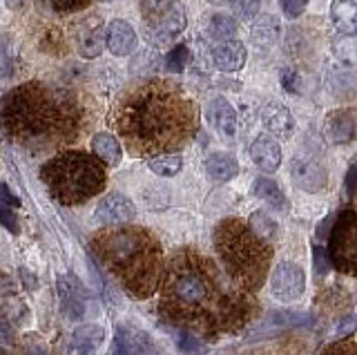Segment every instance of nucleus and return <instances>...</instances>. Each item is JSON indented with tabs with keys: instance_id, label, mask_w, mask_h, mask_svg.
I'll return each mask as SVG.
<instances>
[{
	"instance_id": "nucleus-1",
	"label": "nucleus",
	"mask_w": 357,
	"mask_h": 355,
	"mask_svg": "<svg viewBox=\"0 0 357 355\" xmlns=\"http://www.w3.org/2000/svg\"><path fill=\"white\" fill-rule=\"evenodd\" d=\"M116 128L126 146L139 154L170 152L195 135L199 112L192 98L170 81H150L139 85L121 101L116 109Z\"/></svg>"
},
{
	"instance_id": "nucleus-2",
	"label": "nucleus",
	"mask_w": 357,
	"mask_h": 355,
	"mask_svg": "<svg viewBox=\"0 0 357 355\" xmlns=\"http://www.w3.org/2000/svg\"><path fill=\"white\" fill-rule=\"evenodd\" d=\"M83 112L70 90L47 81H27L3 98L7 135L33 152L56 150L81 132Z\"/></svg>"
},
{
	"instance_id": "nucleus-3",
	"label": "nucleus",
	"mask_w": 357,
	"mask_h": 355,
	"mask_svg": "<svg viewBox=\"0 0 357 355\" xmlns=\"http://www.w3.org/2000/svg\"><path fill=\"white\" fill-rule=\"evenodd\" d=\"M161 308L176 324L232 326L234 297L221 291L217 271L199 255L181 252L167 264L161 286Z\"/></svg>"
},
{
	"instance_id": "nucleus-4",
	"label": "nucleus",
	"mask_w": 357,
	"mask_h": 355,
	"mask_svg": "<svg viewBox=\"0 0 357 355\" xmlns=\"http://www.w3.org/2000/svg\"><path fill=\"white\" fill-rule=\"evenodd\" d=\"M94 250L109 273L137 297H150L161 280V246L143 228H116L94 239Z\"/></svg>"
},
{
	"instance_id": "nucleus-5",
	"label": "nucleus",
	"mask_w": 357,
	"mask_h": 355,
	"mask_svg": "<svg viewBox=\"0 0 357 355\" xmlns=\"http://www.w3.org/2000/svg\"><path fill=\"white\" fill-rule=\"evenodd\" d=\"M40 179L50 195L65 206L85 204L107 183L105 163L98 157L81 150H67L40 168Z\"/></svg>"
},
{
	"instance_id": "nucleus-6",
	"label": "nucleus",
	"mask_w": 357,
	"mask_h": 355,
	"mask_svg": "<svg viewBox=\"0 0 357 355\" xmlns=\"http://www.w3.org/2000/svg\"><path fill=\"white\" fill-rule=\"evenodd\" d=\"M215 246L228 269V275L245 288H259L268 262H271V241L261 239L250 224L241 219H226L215 230Z\"/></svg>"
},
{
	"instance_id": "nucleus-7",
	"label": "nucleus",
	"mask_w": 357,
	"mask_h": 355,
	"mask_svg": "<svg viewBox=\"0 0 357 355\" xmlns=\"http://www.w3.org/2000/svg\"><path fill=\"white\" fill-rule=\"evenodd\" d=\"M328 255L337 271L357 277V213L344 210L335 219L328 237Z\"/></svg>"
},
{
	"instance_id": "nucleus-8",
	"label": "nucleus",
	"mask_w": 357,
	"mask_h": 355,
	"mask_svg": "<svg viewBox=\"0 0 357 355\" xmlns=\"http://www.w3.org/2000/svg\"><path fill=\"white\" fill-rule=\"evenodd\" d=\"M317 317L310 313H299V310H275L268 313L261 322L250 328L248 340H261L268 335H279L284 331H301V328H315Z\"/></svg>"
},
{
	"instance_id": "nucleus-9",
	"label": "nucleus",
	"mask_w": 357,
	"mask_h": 355,
	"mask_svg": "<svg viewBox=\"0 0 357 355\" xmlns=\"http://www.w3.org/2000/svg\"><path fill=\"white\" fill-rule=\"evenodd\" d=\"M306 291V275L293 262H282L271 275V293L279 302H295Z\"/></svg>"
},
{
	"instance_id": "nucleus-10",
	"label": "nucleus",
	"mask_w": 357,
	"mask_h": 355,
	"mask_svg": "<svg viewBox=\"0 0 357 355\" xmlns=\"http://www.w3.org/2000/svg\"><path fill=\"white\" fill-rule=\"evenodd\" d=\"M76 50L83 59H96L107 45V25L98 14H89L76 25Z\"/></svg>"
},
{
	"instance_id": "nucleus-11",
	"label": "nucleus",
	"mask_w": 357,
	"mask_h": 355,
	"mask_svg": "<svg viewBox=\"0 0 357 355\" xmlns=\"http://www.w3.org/2000/svg\"><path fill=\"white\" fill-rule=\"evenodd\" d=\"M94 217L100 226H126L137 217V208H134L130 197L121 192H109L98 202Z\"/></svg>"
},
{
	"instance_id": "nucleus-12",
	"label": "nucleus",
	"mask_w": 357,
	"mask_h": 355,
	"mask_svg": "<svg viewBox=\"0 0 357 355\" xmlns=\"http://www.w3.org/2000/svg\"><path fill=\"white\" fill-rule=\"evenodd\" d=\"M290 179L304 192H321L328 183V172L326 168L310 157H297L290 163Z\"/></svg>"
},
{
	"instance_id": "nucleus-13",
	"label": "nucleus",
	"mask_w": 357,
	"mask_h": 355,
	"mask_svg": "<svg viewBox=\"0 0 357 355\" xmlns=\"http://www.w3.org/2000/svg\"><path fill=\"white\" fill-rule=\"evenodd\" d=\"M185 25H188V18H185V12L181 5H174L170 12H167L159 23L152 25V43L156 47H167L172 45V43L183 34L185 31Z\"/></svg>"
},
{
	"instance_id": "nucleus-14",
	"label": "nucleus",
	"mask_w": 357,
	"mask_h": 355,
	"mask_svg": "<svg viewBox=\"0 0 357 355\" xmlns=\"http://www.w3.org/2000/svg\"><path fill=\"white\" fill-rule=\"evenodd\" d=\"M150 351H152V342L141 328L132 324L116 326L112 355H148Z\"/></svg>"
},
{
	"instance_id": "nucleus-15",
	"label": "nucleus",
	"mask_w": 357,
	"mask_h": 355,
	"mask_svg": "<svg viewBox=\"0 0 357 355\" xmlns=\"http://www.w3.org/2000/svg\"><path fill=\"white\" fill-rule=\"evenodd\" d=\"M56 288H59V302L67 319H81L85 315V293L81 284L76 282V277H65L61 275L59 282H56Z\"/></svg>"
},
{
	"instance_id": "nucleus-16",
	"label": "nucleus",
	"mask_w": 357,
	"mask_h": 355,
	"mask_svg": "<svg viewBox=\"0 0 357 355\" xmlns=\"http://www.w3.org/2000/svg\"><path fill=\"white\" fill-rule=\"evenodd\" d=\"M324 132L335 146H346L357 137V116L353 109H333L326 116Z\"/></svg>"
},
{
	"instance_id": "nucleus-17",
	"label": "nucleus",
	"mask_w": 357,
	"mask_h": 355,
	"mask_svg": "<svg viewBox=\"0 0 357 355\" xmlns=\"http://www.w3.org/2000/svg\"><path fill=\"white\" fill-rule=\"evenodd\" d=\"M261 123L268 130V135L288 139L295 130V119L290 109L277 101H268L261 105Z\"/></svg>"
},
{
	"instance_id": "nucleus-18",
	"label": "nucleus",
	"mask_w": 357,
	"mask_h": 355,
	"mask_svg": "<svg viewBox=\"0 0 357 355\" xmlns=\"http://www.w3.org/2000/svg\"><path fill=\"white\" fill-rule=\"evenodd\" d=\"M250 159L259 170L275 172L282 165V148L273 135H259L250 143Z\"/></svg>"
},
{
	"instance_id": "nucleus-19",
	"label": "nucleus",
	"mask_w": 357,
	"mask_h": 355,
	"mask_svg": "<svg viewBox=\"0 0 357 355\" xmlns=\"http://www.w3.org/2000/svg\"><path fill=\"white\" fill-rule=\"evenodd\" d=\"M137 31L123 18H114L107 23V50L114 56H130L137 50Z\"/></svg>"
},
{
	"instance_id": "nucleus-20",
	"label": "nucleus",
	"mask_w": 357,
	"mask_h": 355,
	"mask_svg": "<svg viewBox=\"0 0 357 355\" xmlns=\"http://www.w3.org/2000/svg\"><path fill=\"white\" fill-rule=\"evenodd\" d=\"M245 59H248V52L237 38L217 43L215 50H212V63L221 72H239L245 65Z\"/></svg>"
},
{
	"instance_id": "nucleus-21",
	"label": "nucleus",
	"mask_w": 357,
	"mask_h": 355,
	"mask_svg": "<svg viewBox=\"0 0 357 355\" xmlns=\"http://www.w3.org/2000/svg\"><path fill=\"white\" fill-rule=\"evenodd\" d=\"M208 119L210 126L215 128L223 139H232L234 132H237V112L234 107L226 101L223 96H215L208 103Z\"/></svg>"
},
{
	"instance_id": "nucleus-22",
	"label": "nucleus",
	"mask_w": 357,
	"mask_h": 355,
	"mask_svg": "<svg viewBox=\"0 0 357 355\" xmlns=\"http://www.w3.org/2000/svg\"><path fill=\"white\" fill-rule=\"evenodd\" d=\"M206 174L212 181L217 183H226L230 179H234L239 172V161L228 152H212L206 159Z\"/></svg>"
},
{
	"instance_id": "nucleus-23",
	"label": "nucleus",
	"mask_w": 357,
	"mask_h": 355,
	"mask_svg": "<svg viewBox=\"0 0 357 355\" xmlns=\"http://www.w3.org/2000/svg\"><path fill=\"white\" fill-rule=\"evenodd\" d=\"M331 20L340 34H357V3L355 0H333Z\"/></svg>"
},
{
	"instance_id": "nucleus-24",
	"label": "nucleus",
	"mask_w": 357,
	"mask_h": 355,
	"mask_svg": "<svg viewBox=\"0 0 357 355\" xmlns=\"http://www.w3.org/2000/svg\"><path fill=\"white\" fill-rule=\"evenodd\" d=\"M103 340H105L103 326H98V324H85V326H78L74 331L72 344H74V349L78 351V355H96V351L100 349Z\"/></svg>"
},
{
	"instance_id": "nucleus-25",
	"label": "nucleus",
	"mask_w": 357,
	"mask_h": 355,
	"mask_svg": "<svg viewBox=\"0 0 357 355\" xmlns=\"http://www.w3.org/2000/svg\"><path fill=\"white\" fill-rule=\"evenodd\" d=\"M92 150H94L96 157L107 165V168H114V165H119L123 159L121 143L116 141V137H112L109 132H98V135H94Z\"/></svg>"
},
{
	"instance_id": "nucleus-26",
	"label": "nucleus",
	"mask_w": 357,
	"mask_h": 355,
	"mask_svg": "<svg viewBox=\"0 0 357 355\" xmlns=\"http://www.w3.org/2000/svg\"><path fill=\"white\" fill-rule=\"evenodd\" d=\"M250 36L257 47H273L279 38V20L275 16H261L257 18L250 27Z\"/></svg>"
},
{
	"instance_id": "nucleus-27",
	"label": "nucleus",
	"mask_w": 357,
	"mask_h": 355,
	"mask_svg": "<svg viewBox=\"0 0 357 355\" xmlns=\"http://www.w3.org/2000/svg\"><path fill=\"white\" fill-rule=\"evenodd\" d=\"M252 190H255V195L259 197L268 208L284 210L288 206L284 190L279 188L277 181L268 179V176H259V179H255V188H252Z\"/></svg>"
},
{
	"instance_id": "nucleus-28",
	"label": "nucleus",
	"mask_w": 357,
	"mask_h": 355,
	"mask_svg": "<svg viewBox=\"0 0 357 355\" xmlns=\"http://www.w3.org/2000/svg\"><path fill=\"white\" fill-rule=\"evenodd\" d=\"M237 31H239V25L230 14H215L208 20V36L217 43L232 40L237 36Z\"/></svg>"
},
{
	"instance_id": "nucleus-29",
	"label": "nucleus",
	"mask_w": 357,
	"mask_h": 355,
	"mask_svg": "<svg viewBox=\"0 0 357 355\" xmlns=\"http://www.w3.org/2000/svg\"><path fill=\"white\" fill-rule=\"evenodd\" d=\"M333 54L340 63L357 65V34H342L333 40Z\"/></svg>"
},
{
	"instance_id": "nucleus-30",
	"label": "nucleus",
	"mask_w": 357,
	"mask_h": 355,
	"mask_svg": "<svg viewBox=\"0 0 357 355\" xmlns=\"http://www.w3.org/2000/svg\"><path fill=\"white\" fill-rule=\"evenodd\" d=\"M183 168V159L178 154H161V157L150 159V170L159 176H174Z\"/></svg>"
},
{
	"instance_id": "nucleus-31",
	"label": "nucleus",
	"mask_w": 357,
	"mask_h": 355,
	"mask_svg": "<svg viewBox=\"0 0 357 355\" xmlns=\"http://www.w3.org/2000/svg\"><path fill=\"white\" fill-rule=\"evenodd\" d=\"M174 5H176L174 0H141V14L150 20V25H154V23H159Z\"/></svg>"
},
{
	"instance_id": "nucleus-32",
	"label": "nucleus",
	"mask_w": 357,
	"mask_h": 355,
	"mask_svg": "<svg viewBox=\"0 0 357 355\" xmlns=\"http://www.w3.org/2000/svg\"><path fill=\"white\" fill-rule=\"evenodd\" d=\"M248 224L252 226V230L257 232V235H259L261 239H266V241H273L275 235H277V224H275V219H271L266 213H255V215L250 217Z\"/></svg>"
},
{
	"instance_id": "nucleus-33",
	"label": "nucleus",
	"mask_w": 357,
	"mask_h": 355,
	"mask_svg": "<svg viewBox=\"0 0 357 355\" xmlns=\"http://www.w3.org/2000/svg\"><path fill=\"white\" fill-rule=\"evenodd\" d=\"M176 344H178V351H183L185 355H206L208 353L206 344L190 331H181V335L176 338Z\"/></svg>"
},
{
	"instance_id": "nucleus-34",
	"label": "nucleus",
	"mask_w": 357,
	"mask_h": 355,
	"mask_svg": "<svg viewBox=\"0 0 357 355\" xmlns=\"http://www.w3.org/2000/svg\"><path fill=\"white\" fill-rule=\"evenodd\" d=\"M232 12L237 14L241 20H255L259 14L261 0H230Z\"/></svg>"
},
{
	"instance_id": "nucleus-35",
	"label": "nucleus",
	"mask_w": 357,
	"mask_h": 355,
	"mask_svg": "<svg viewBox=\"0 0 357 355\" xmlns=\"http://www.w3.org/2000/svg\"><path fill=\"white\" fill-rule=\"evenodd\" d=\"M188 59H190V52H188V47H185V45H178V47H174L170 54H167L165 65H167V70H170V72L178 74V72H181V70L185 68Z\"/></svg>"
},
{
	"instance_id": "nucleus-36",
	"label": "nucleus",
	"mask_w": 357,
	"mask_h": 355,
	"mask_svg": "<svg viewBox=\"0 0 357 355\" xmlns=\"http://www.w3.org/2000/svg\"><path fill=\"white\" fill-rule=\"evenodd\" d=\"M56 12H76V9L85 7L89 0H45Z\"/></svg>"
},
{
	"instance_id": "nucleus-37",
	"label": "nucleus",
	"mask_w": 357,
	"mask_h": 355,
	"mask_svg": "<svg viewBox=\"0 0 357 355\" xmlns=\"http://www.w3.org/2000/svg\"><path fill=\"white\" fill-rule=\"evenodd\" d=\"M312 264H315V273L317 275H326L328 273V266H331V255H326V250H324L321 246H315V250H312Z\"/></svg>"
},
{
	"instance_id": "nucleus-38",
	"label": "nucleus",
	"mask_w": 357,
	"mask_h": 355,
	"mask_svg": "<svg viewBox=\"0 0 357 355\" xmlns=\"http://www.w3.org/2000/svg\"><path fill=\"white\" fill-rule=\"evenodd\" d=\"M308 0H282V9L288 18H297L306 12Z\"/></svg>"
},
{
	"instance_id": "nucleus-39",
	"label": "nucleus",
	"mask_w": 357,
	"mask_h": 355,
	"mask_svg": "<svg viewBox=\"0 0 357 355\" xmlns=\"http://www.w3.org/2000/svg\"><path fill=\"white\" fill-rule=\"evenodd\" d=\"M0 221H3V226H5L9 232H14V235H18V232H20L18 219H16V215H14V213H11V208L0 206Z\"/></svg>"
},
{
	"instance_id": "nucleus-40",
	"label": "nucleus",
	"mask_w": 357,
	"mask_h": 355,
	"mask_svg": "<svg viewBox=\"0 0 357 355\" xmlns=\"http://www.w3.org/2000/svg\"><path fill=\"white\" fill-rule=\"evenodd\" d=\"M357 328V319L355 317H346L342 319L337 326H335V335L337 338H344V335H349V333H353Z\"/></svg>"
},
{
	"instance_id": "nucleus-41",
	"label": "nucleus",
	"mask_w": 357,
	"mask_h": 355,
	"mask_svg": "<svg viewBox=\"0 0 357 355\" xmlns=\"http://www.w3.org/2000/svg\"><path fill=\"white\" fill-rule=\"evenodd\" d=\"M0 197H3V206H5V208H18V206H20V199L11 195V190H9V186H7V183L0 186Z\"/></svg>"
},
{
	"instance_id": "nucleus-42",
	"label": "nucleus",
	"mask_w": 357,
	"mask_h": 355,
	"mask_svg": "<svg viewBox=\"0 0 357 355\" xmlns=\"http://www.w3.org/2000/svg\"><path fill=\"white\" fill-rule=\"evenodd\" d=\"M326 355H357V347H353V344H335L326 351Z\"/></svg>"
},
{
	"instance_id": "nucleus-43",
	"label": "nucleus",
	"mask_w": 357,
	"mask_h": 355,
	"mask_svg": "<svg viewBox=\"0 0 357 355\" xmlns=\"http://www.w3.org/2000/svg\"><path fill=\"white\" fill-rule=\"evenodd\" d=\"M18 275L22 277L20 282H22V286L27 288V291H33V288L38 286V277H36V275H31L27 269H20V271H18Z\"/></svg>"
},
{
	"instance_id": "nucleus-44",
	"label": "nucleus",
	"mask_w": 357,
	"mask_h": 355,
	"mask_svg": "<svg viewBox=\"0 0 357 355\" xmlns=\"http://www.w3.org/2000/svg\"><path fill=\"white\" fill-rule=\"evenodd\" d=\"M355 190H357V168H351L349 176H346V192H349V197H353Z\"/></svg>"
},
{
	"instance_id": "nucleus-45",
	"label": "nucleus",
	"mask_w": 357,
	"mask_h": 355,
	"mask_svg": "<svg viewBox=\"0 0 357 355\" xmlns=\"http://www.w3.org/2000/svg\"><path fill=\"white\" fill-rule=\"evenodd\" d=\"M333 221H335L333 217H326V219H324V224H319V228H317V237H319V239L331 237V235H328V226L333 224Z\"/></svg>"
},
{
	"instance_id": "nucleus-46",
	"label": "nucleus",
	"mask_w": 357,
	"mask_h": 355,
	"mask_svg": "<svg viewBox=\"0 0 357 355\" xmlns=\"http://www.w3.org/2000/svg\"><path fill=\"white\" fill-rule=\"evenodd\" d=\"M25 349H27V355H50L43 347H38V344H27Z\"/></svg>"
},
{
	"instance_id": "nucleus-47",
	"label": "nucleus",
	"mask_w": 357,
	"mask_h": 355,
	"mask_svg": "<svg viewBox=\"0 0 357 355\" xmlns=\"http://www.w3.org/2000/svg\"><path fill=\"white\" fill-rule=\"evenodd\" d=\"M5 3H7L9 9H16V7H20L22 3H25V0H5Z\"/></svg>"
},
{
	"instance_id": "nucleus-48",
	"label": "nucleus",
	"mask_w": 357,
	"mask_h": 355,
	"mask_svg": "<svg viewBox=\"0 0 357 355\" xmlns=\"http://www.w3.org/2000/svg\"><path fill=\"white\" fill-rule=\"evenodd\" d=\"M208 3H223V0H208Z\"/></svg>"
},
{
	"instance_id": "nucleus-49",
	"label": "nucleus",
	"mask_w": 357,
	"mask_h": 355,
	"mask_svg": "<svg viewBox=\"0 0 357 355\" xmlns=\"http://www.w3.org/2000/svg\"><path fill=\"white\" fill-rule=\"evenodd\" d=\"M103 3H105V0H103Z\"/></svg>"
}]
</instances>
